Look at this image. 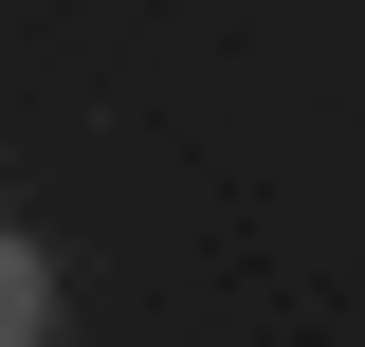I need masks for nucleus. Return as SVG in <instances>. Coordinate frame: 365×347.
Returning a JSON list of instances; mask_svg holds the SVG:
<instances>
[{
    "mask_svg": "<svg viewBox=\"0 0 365 347\" xmlns=\"http://www.w3.org/2000/svg\"><path fill=\"white\" fill-rule=\"evenodd\" d=\"M0 347H55V238L0 219Z\"/></svg>",
    "mask_w": 365,
    "mask_h": 347,
    "instance_id": "nucleus-1",
    "label": "nucleus"
}]
</instances>
